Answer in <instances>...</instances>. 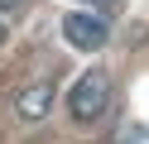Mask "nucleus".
Segmentation results:
<instances>
[{
	"mask_svg": "<svg viewBox=\"0 0 149 144\" xmlns=\"http://www.w3.org/2000/svg\"><path fill=\"white\" fill-rule=\"evenodd\" d=\"M106 106H111V72L106 67H87L68 91V115L77 125H96L106 115Z\"/></svg>",
	"mask_w": 149,
	"mask_h": 144,
	"instance_id": "nucleus-1",
	"label": "nucleus"
},
{
	"mask_svg": "<svg viewBox=\"0 0 149 144\" xmlns=\"http://www.w3.org/2000/svg\"><path fill=\"white\" fill-rule=\"evenodd\" d=\"M63 38H68L72 48H82V53H96V48H106L111 24L101 15H68L63 19Z\"/></svg>",
	"mask_w": 149,
	"mask_h": 144,
	"instance_id": "nucleus-2",
	"label": "nucleus"
},
{
	"mask_svg": "<svg viewBox=\"0 0 149 144\" xmlns=\"http://www.w3.org/2000/svg\"><path fill=\"white\" fill-rule=\"evenodd\" d=\"M53 101H58V86L53 82H29L19 96H15V120L19 125H39L43 115L53 111Z\"/></svg>",
	"mask_w": 149,
	"mask_h": 144,
	"instance_id": "nucleus-3",
	"label": "nucleus"
},
{
	"mask_svg": "<svg viewBox=\"0 0 149 144\" xmlns=\"http://www.w3.org/2000/svg\"><path fill=\"white\" fill-rule=\"evenodd\" d=\"M116 144H149V125H125Z\"/></svg>",
	"mask_w": 149,
	"mask_h": 144,
	"instance_id": "nucleus-4",
	"label": "nucleus"
},
{
	"mask_svg": "<svg viewBox=\"0 0 149 144\" xmlns=\"http://www.w3.org/2000/svg\"><path fill=\"white\" fill-rule=\"evenodd\" d=\"M29 0H0V15H15V10H24Z\"/></svg>",
	"mask_w": 149,
	"mask_h": 144,
	"instance_id": "nucleus-5",
	"label": "nucleus"
},
{
	"mask_svg": "<svg viewBox=\"0 0 149 144\" xmlns=\"http://www.w3.org/2000/svg\"><path fill=\"white\" fill-rule=\"evenodd\" d=\"M87 5H101V10H116L120 0H87Z\"/></svg>",
	"mask_w": 149,
	"mask_h": 144,
	"instance_id": "nucleus-6",
	"label": "nucleus"
},
{
	"mask_svg": "<svg viewBox=\"0 0 149 144\" xmlns=\"http://www.w3.org/2000/svg\"><path fill=\"white\" fill-rule=\"evenodd\" d=\"M5 38H10V29H5V19H0V48H5Z\"/></svg>",
	"mask_w": 149,
	"mask_h": 144,
	"instance_id": "nucleus-7",
	"label": "nucleus"
}]
</instances>
